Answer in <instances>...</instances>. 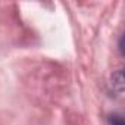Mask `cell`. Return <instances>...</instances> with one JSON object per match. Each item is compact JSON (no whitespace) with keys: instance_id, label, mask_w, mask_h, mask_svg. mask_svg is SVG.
<instances>
[{"instance_id":"cell-1","label":"cell","mask_w":125,"mask_h":125,"mask_svg":"<svg viewBox=\"0 0 125 125\" xmlns=\"http://www.w3.org/2000/svg\"><path fill=\"white\" fill-rule=\"evenodd\" d=\"M112 87H113V93H116L118 96L122 94V91H124V77H122V71H118L116 74H113V77H112Z\"/></svg>"},{"instance_id":"cell-2","label":"cell","mask_w":125,"mask_h":125,"mask_svg":"<svg viewBox=\"0 0 125 125\" xmlns=\"http://www.w3.org/2000/svg\"><path fill=\"white\" fill-rule=\"evenodd\" d=\"M109 124H110V125H125L124 118H122V115H119V113L110 115V116H109Z\"/></svg>"}]
</instances>
